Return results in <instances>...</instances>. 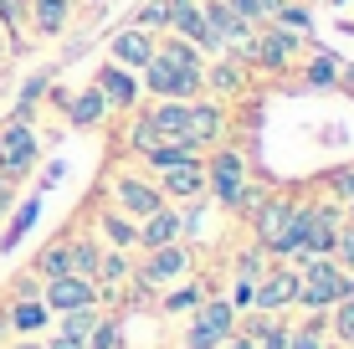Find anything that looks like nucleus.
Returning <instances> with one entry per match:
<instances>
[{"label": "nucleus", "instance_id": "10", "mask_svg": "<svg viewBox=\"0 0 354 349\" xmlns=\"http://www.w3.org/2000/svg\"><path fill=\"white\" fill-rule=\"evenodd\" d=\"M190 272V252L185 242H169V247H149V262L139 267V278L149 283V287H169V283H180Z\"/></svg>", "mask_w": 354, "mask_h": 349}, {"label": "nucleus", "instance_id": "14", "mask_svg": "<svg viewBox=\"0 0 354 349\" xmlns=\"http://www.w3.org/2000/svg\"><path fill=\"white\" fill-rule=\"evenodd\" d=\"M52 314H72V308H93L97 303V283L88 278H46V298H41Z\"/></svg>", "mask_w": 354, "mask_h": 349}, {"label": "nucleus", "instance_id": "45", "mask_svg": "<svg viewBox=\"0 0 354 349\" xmlns=\"http://www.w3.org/2000/svg\"><path fill=\"white\" fill-rule=\"evenodd\" d=\"M0 52H6V31H0Z\"/></svg>", "mask_w": 354, "mask_h": 349}, {"label": "nucleus", "instance_id": "31", "mask_svg": "<svg viewBox=\"0 0 354 349\" xmlns=\"http://www.w3.org/2000/svg\"><path fill=\"white\" fill-rule=\"evenodd\" d=\"M165 16H169V0H144V6L133 10V26H144V31L160 36L165 31Z\"/></svg>", "mask_w": 354, "mask_h": 349}, {"label": "nucleus", "instance_id": "25", "mask_svg": "<svg viewBox=\"0 0 354 349\" xmlns=\"http://www.w3.org/2000/svg\"><path fill=\"white\" fill-rule=\"evenodd\" d=\"M46 319H52V308H46L41 298H21V303L10 308V329H16V334H36V329H46Z\"/></svg>", "mask_w": 354, "mask_h": 349}, {"label": "nucleus", "instance_id": "19", "mask_svg": "<svg viewBox=\"0 0 354 349\" xmlns=\"http://www.w3.org/2000/svg\"><path fill=\"white\" fill-rule=\"evenodd\" d=\"M288 216H292V196H267V200H257V211H252V232H257L262 252H272L277 232L288 226Z\"/></svg>", "mask_w": 354, "mask_h": 349}, {"label": "nucleus", "instance_id": "22", "mask_svg": "<svg viewBox=\"0 0 354 349\" xmlns=\"http://www.w3.org/2000/svg\"><path fill=\"white\" fill-rule=\"evenodd\" d=\"M190 160H205L195 144H185V139H160L149 154H144V164L149 170H169V164H190Z\"/></svg>", "mask_w": 354, "mask_h": 349}, {"label": "nucleus", "instance_id": "13", "mask_svg": "<svg viewBox=\"0 0 354 349\" xmlns=\"http://www.w3.org/2000/svg\"><path fill=\"white\" fill-rule=\"evenodd\" d=\"M247 62H236L231 52H221V57H211L205 62V98H236V93H247Z\"/></svg>", "mask_w": 354, "mask_h": 349}, {"label": "nucleus", "instance_id": "4", "mask_svg": "<svg viewBox=\"0 0 354 349\" xmlns=\"http://www.w3.org/2000/svg\"><path fill=\"white\" fill-rule=\"evenodd\" d=\"M139 88L149 93V98H180V103H190V98H201V93H205V72H190V67L165 62V57H149V67L139 72Z\"/></svg>", "mask_w": 354, "mask_h": 349}, {"label": "nucleus", "instance_id": "33", "mask_svg": "<svg viewBox=\"0 0 354 349\" xmlns=\"http://www.w3.org/2000/svg\"><path fill=\"white\" fill-rule=\"evenodd\" d=\"M97 323V303L93 308H72V314H62V334H77V339H88Z\"/></svg>", "mask_w": 354, "mask_h": 349}, {"label": "nucleus", "instance_id": "35", "mask_svg": "<svg viewBox=\"0 0 354 349\" xmlns=\"http://www.w3.org/2000/svg\"><path fill=\"white\" fill-rule=\"evenodd\" d=\"M97 278H103V283H124V278H129V257H124V252L97 257Z\"/></svg>", "mask_w": 354, "mask_h": 349}, {"label": "nucleus", "instance_id": "44", "mask_svg": "<svg viewBox=\"0 0 354 349\" xmlns=\"http://www.w3.org/2000/svg\"><path fill=\"white\" fill-rule=\"evenodd\" d=\"M88 10H93V16H103V10H108V0H88Z\"/></svg>", "mask_w": 354, "mask_h": 349}, {"label": "nucleus", "instance_id": "6", "mask_svg": "<svg viewBox=\"0 0 354 349\" xmlns=\"http://www.w3.org/2000/svg\"><path fill=\"white\" fill-rule=\"evenodd\" d=\"M93 88L103 93V103H108V113H133L144 98V88H139V72H129V67H118V62H103L93 72Z\"/></svg>", "mask_w": 354, "mask_h": 349}, {"label": "nucleus", "instance_id": "11", "mask_svg": "<svg viewBox=\"0 0 354 349\" xmlns=\"http://www.w3.org/2000/svg\"><path fill=\"white\" fill-rule=\"evenodd\" d=\"M339 226H344V216H339L334 200H319V206H308V236H303V257H328V252H334Z\"/></svg>", "mask_w": 354, "mask_h": 349}, {"label": "nucleus", "instance_id": "2", "mask_svg": "<svg viewBox=\"0 0 354 349\" xmlns=\"http://www.w3.org/2000/svg\"><path fill=\"white\" fill-rule=\"evenodd\" d=\"M349 293H354V278L334 257H303V267H298V303L303 308H334Z\"/></svg>", "mask_w": 354, "mask_h": 349}, {"label": "nucleus", "instance_id": "41", "mask_svg": "<svg viewBox=\"0 0 354 349\" xmlns=\"http://www.w3.org/2000/svg\"><path fill=\"white\" fill-rule=\"evenodd\" d=\"M41 349H88V339H77V334H62V329H57Z\"/></svg>", "mask_w": 354, "mask_h": 349}, {"label": "nucleus", "instance_id": "46", "mask_svg": "<svg viewBox=\"0 0 354 349\" xmlns=\"http://www.w3.org/2000/svg\"><path fill=\"white\" fill-rule=\"evenodd\" d=\"M344 211H349V216H354V200H349V206H344Z\"/></svg>", "mask_w": 354, "mask_h": 349}, {"label": "nucleus", "instance_id": "21", "mask_svg": "<svg viewBox=\"0 0 354 349\" xmlns=\"http://www.w3.org/2000/svg\"><path fill=\"white\" fill-rule=\"evenodd\" d=\"M41 221V196H26L16 211H10V221H6V236H0V252H16L21 242H26V232Z\"/></svg>", "mask_w": 354, "mask_h": 349}, {"label": "nucleus", "instance_id": "29", "mask_svg": "<svg viewBox=\"0 0 354 349\" xmlns=\"http://www.w3.org/2000/svg\"><path fill=\"white\" fill-rule=\"evenodd\" d=\"M272 26H283V31H292V36H308V31H313V16H308V6H292V0H288V6L272 16Z\"/></svg>", "mask_w": 354, "mask_h": 349}, {"label": "nucleus", "instance_id": "36", "mask_svg": "<svg viewBox=\"0 0 354 349\" xmlns=\"http://www.w3.org/2000/svg\"><path fill=\"white\" fill-rule=\"evenodd\" d=\"M328 257H334L344 272H354V226H339V236H334V252H328Z\"/></svg>", "mask_w": 354, "mask_h": 349}, {"label": "nucleus", "instance_id": "20", "mask_svg": "<svg viewBox=\"0 0 354 349\" xmlns=\"http://www.w3.org/2000/svg\"><path fill=\"white\" fill-rule=\"evenodd\" d=\"M185 236V226H180V211H169V206H160L154 216H144L139 221V247L149 252V247H169V242H180Z\"/></svg>", "mask_w": 354, "mask_h": 349}, {"label": "nucleus", "instance_id": "1", "mask_svg": "<svg viewBox=\"0 0 354 349\" xmlns=\"http://www.w3.org/2000/svg\"><path fill=\"white\" fill-rule=\"evenodd\" d=\"M205 196H211L216 206H226V211H241V216L257 211L262 190L252 185V164H247V154H241L236 144H216V149L205 154Z\"/></svg>", "mask_w": 354, "mask_h": 349}, {"label": "nucleus", "instance_id": "26", "mask_svg": "<svg viewBox=\"0 0 354 349\" xmlns=\"http://www.w3.org/2000/svg\"><path fill=\"white\" fill-rule=\"evenodd\" d=\"M97 226L108 232V242H113L118 252H124V247H139V221H129L124 211H103V216H97Z\"/></svg>", "mask_w": 354, "mask_h": 349}, {"label": "nucleus", "instance_id": "39", "mask_svg": "<svg viewBox=\"0 0 354 349\" xmlns=\"http://www.w3.org/2000/svg\"><path fill=\"white\" fill-rule=\"evenodd\" d=\"M288 349H324V339H319V329L308 323V329H292L288 334Z\"/></svg>", "mask_w": 354, "mask_h": 349}, {"label": "nucleus", "instance_id": "15", "mask_svg": "<svg viewBox=\"0 0 354 349\" xmlns=\"http://www.w3.org/2000/svg\"><path fill=\"white\" fill-rule=\"evenodd\" d=\"M72 10H77V0H26V26L46 41H57L72 26Z\"/></svg>", "mask_w": 354, "mask_h": 349}, {"label": "nucleus", "instance_id": "7", "mask_svg": "<svg viewBox=\"0 0 354 349\" xmlns=\"http://www.w3.org/2000/svg\"><path fill=\"white\" fill-rule=\"evenodd\" d=\"M165 206L160 185L154 180H139V175H118L113 180V211H124L129 221H144V216H154Z\"/></svg>", "mask_w": 354, "mask_h": 349}, {"label": "nucleus", "instance_id": "27", "mask_svg": "<svg viewBox=\"0 0 354 349\" xmlns=\"http://www.w3.org/2000/svg\"><path fill=\"white\" fill-rule=\"evenodd\" d=\"M231 10H236L241 21H247V26H267V21L277 16V10L288 6V0H226Z\"/></svg>", "mask_w": 354, "mask_h": 349}, {"label": "nucleus", "instance_id": "9", "mask_svg": "<svg viewBox=\"0 0 354 349\" xmlns=\"http://www.w3.org/2000/svg\"><path fill=\"white\" fill-rule=\"evenodd\" d=\"M231 319H236L231 303H205L201 314H195L190 334H185V349H221L231 339Z\"/></svg>", "mask_w": 354, "mask_h": 349}, {"label": "nucleus", "instance_id": "23", "mask_svg": "<svg viewBox=\"0 0 354 349\" xmlns=\"http://www.w3.org/2000/svg\"><path fill=\"white\" fill-rule=\"evenodd\" d=\"M97 242L93 236H77V242H67V272L72 278H88V283H97Z\"/></svg>", "mask_w": 354, "mask_h": 349}, {"label": "nucleus", "instance_id": "30", "mask_svg": "<svg viewBox=\"0 0 354 349\" xmlns=\"http://www.w3.org/2000/svg\"><path fill=\"white\" fill-rule=\"evenodd\" d=\"M124 344V323L118 319H97L93 334H88V349H118Z\"/></svg>", "mask_w": 354, "mask_h": 349}, {"label": "nucleus", "instance_id": "37", "mask_svg": "<svg viewBox=\"0 0 354 349\" xmlns=\"http://www.w3.org/2000/svg\"><path fill=\"white\" fill-rule=\"evenodd\" d=\"M257 349H288V329H272V323H257Z\"/></svg>", "mask_w": 354, "mask_h": 349}, {"label": "nucleus", "instance_id": "34", "mask_svg": "<svg viewBox=\"0 0 354 349\" xmlns=\"http://www.w3.org/2000/svg\"><path fill=\"white\" fill-rule=\"evenodd\" d=\"M334 334H339L344 344H354V293L334 303Z\"/></svg>", "mask_w": 354, "mask_h": 349}, {"label": "nucleus", "instance_id": "18", "mask_svg": "<svg viewBox=\"0 0 354 349\" xmlns=\"http://www.w3.org/2000/svg\"><path fill=\"white\" fill-rule=\"evenodd\" d=\"M160 196L169 200H195L205 196V160H190V164H169V170H160Z\"/></svg>", "mask_w": 354, "mask_h": 349}, {"label": "nucleus", "instance_id": "5", "mask_svg": "<svg viewBox=\"0 0 354 349\" xmlns=\"http://www.w3.org/2000/svg\"><path fill=\"white\" fill-rule=\"evenodd\" d=\"M231 134V118H226V103L221 98H190L185 103V144H195V149H216V144H226Z\"/></svg>", "mask_w": 354, "mask_h": 349}, {"label": "nucleus", "instance_id": "43", "mask_svg": "<svg viewBox=\"0 0 354 349\" xmlns=\"http://www.w3.org/2000/svg\"><path fill=\"white\" fill-rule=\"evenodd\" d=\"M221 349H257V344H252V334H247V339H226Z\"/></svg>", "mask_w": 354, "mask_h": 349}, {"label": "nucleus", "instance_id": "38", "mask_svg": "<svg viewBox=\"0 0 354 349\" xmlns=\"http://www.w3.org/2000/svg\"><path fill=\"white\" fill-rule=\"evenodd\" d=\"M62 180H67V160L57 154V160H46V170H41V196H46V190H57Z\"/></svg>", "mask_w": 354, "mask_h": 349}, {"label": "nucleus", "instance_id": "47", "mask_svg": "<svg viewBox=\"0 0 354 349\" xmlns=\"http://www.w3.org/2000/svg\"><path fill=\"white\" fill-rule=\"evenodd\" d=\"M21 349H36V344H21Z\"/></svg>", "mask_w": 354, "mask_h": 349}, {"label": "nucleus", "instance_id": "32", "mask_svg": "<svg viewBox=\"0 0 354 349\" xmlns=\"http://www.w3.org/2000/svg\"><path fill=\"white\" fill-rule=\"evenodd\" d=\"M36 272H41V278H67V242L46 247L41 257H36Z\"/></svg>", "mask_w": 354, "mask_h": 349}, {"label": "nucleus", "instance_id": "24", "mask_svg": "<svg viewBox=\"0 0 354 349\" xmlns=\"http://www.w3.org/2000/svg\"><path fill=\"white\" fill-rule=\"evenodd\" d=\"M339 72H344V62L319 46V52H313V62L303 67V88H339Z\"/></svg>", "mask_w": 354, "mask_h": 349}, {"label": "nucleus", "instance_id": "16", "mask_svg": "<svg viewBox=\"0 0 354 349\" xmlns=\"http://www.w3.org/2000/svg\"><path fill=\"white\" fill-rule=\"evenodd\" d=\"M201 16H205V31H211L216 41L226 46V52H231V46H241L252 31H257V26H247V21H241L236 10L226 6V0H201Z\"/></svg>", "mask_w": 354, "mask_h": 349}, {"label": "nucleus", "instance_id": "12", "mask_svg": "<svg viewBox=\"0 0 354 349\" xmlns=\"http://www.w3.org/2000/svg\"><path fill=\"white\" fill-rule=\"evenodd\" d=\"M57 108L67 113V124L72 129H103L108 124V103H103V93L93 88H77V93H57Z\"/></svg>", "mask_w": 354, "mask_h": 349}, {"label": "nucleus", "instance_id": "40", "mask_svg": "<svg viewBox=\"0 0 354 349\" xmlns=\"http://www.w3.org/2000/svg\"><path fill=\"white\" fill-rule=\"evenodd\" d=\"M195 298H201L195 287H175V293L165 298V308H169V314H180V308H195Z\"/></svg>", "mask_w": 354, "mask_h": 349}, {"label": "nucleus", "instance_id": "3", "mask_svg": "<svg viewBox=\"0 0 354 349\" xmlns=\"http://www.w3.org/2000/svg\"><path fill=\"white\" fill-rule=\"evenodd\" d=\"M41 164V134L26 118H0V180H26Z\"/></svg>", "mask_w": 354, "mask_h": 349}, {"label": "nucleus", "instance_id": "42", "mask_svg": "<svg viewBox=\"0 0 354 349\" xmlns=\"http://www.w3.org/2000/svg\"><path fill=\"white\" fill-rule=\"evenodd\" d=\"M10 211V180H0V216Z\"/></svg>", "mask_w": 354, "mask_h": 349}, {"label": "nucleus", "instance_id": "28", "mask_svg": "<svg viewBox=\"0 0 354 349\" xmlns=\"http://www.w3.org/2000/svg\"><path fill=\"white\" fill-rule=\"evenodd\" d=\"M324 190L334 196V206H349L354 200V164H334V170L324 175Z\"/></svg>", "mask_w": 354, "mask_h": 349}, {"label": "nucleus", "instance_id": "17", "mask_svg": "<svg viewBox=\"0 0 354 349\" xmlns=\"http://www.w3.org/2000/svg\"><path fill=\"white\" fill-rule=\"evenodd\" d=\"M298 303V272L292 267H272L252 283V308H288Z\"/></svg>", "mask_w": 354, "mask_h": 349}, {"label": "nucleus", "instance_id": "8", "mask_svg": "<svg viewBox=\"0 0 354 349\" xmlns=\"http://www.w3.org/2000/svg\"><path fill=\"white\" fill-rule=\"evenodd\" d=\"M149 57H154V31H144V26L129 21V26H118L113 36H108V62H118L129 72H144Z\"/></svg>", "mask_w": 354, "mask_h": 349}]
</instances>
